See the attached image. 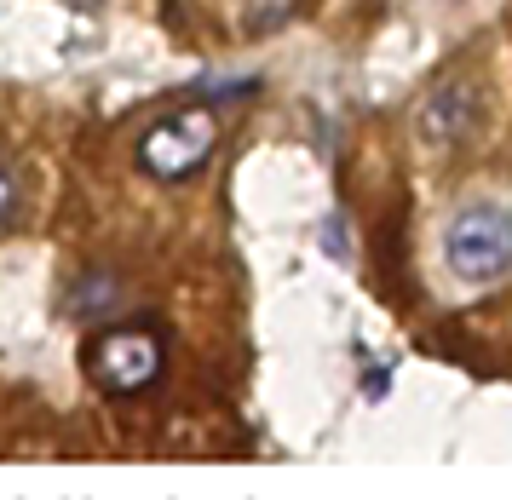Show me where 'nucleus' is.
Listing matches in <instances>:
<instances>
[{
    "label": "nucleus",
    "instance_id": "20e7f679",
    "mask_svg": "<svg viewBox=\"0 0 512 500\" xmlns=\"http://www.w3.org/2000/svg\"><path fill=\"white\" fill-rule=\"evenodd\" d=\"M420 121H426V138H432V144H461V138L472 133V92L466 87H438Z\"/></svg>",
    "mask_w": 512,
    "mask_h": 500
},
{
    "label": "nucleus",
    "instance_id": "f03ea898",
    "mask_svg": "<svg viewBox=\"0 0 512 500\" xmlns=\"http://www.w3.org/2000/svg\"><path fill=\"white\" fill-rule=\"evenodd\" d=\"M443 259L461 282H495L512 271V213L507 207L472 202L443 230Z\"/></svg>",
    "mask_w": 512,
    "mask_h": 500
},
{
    "label": "nucleus",
    "instance_id": "7ed1b4c3",
    "mask_svg": "<svg viewBox=\"0 0 512 500\" xmlns=\"http://www.w3.org/2000/svg\"><path fill=\"white\" fill-rule=\"evenodd\" d=\"M213 144H219V121H213V110L190 104V110L162 115V121L139 138V167L150 173V179L179 184V179H190V173L208 167Z\"/></svg>",
    "mask_w": 512,
    "mask_h": 500
},
{
    "label": "nucleus",
    "instance_id": "39448f33",
    "mask_svg": "<svg viewBox=\"0 0 512 500\" xmlns=\"http://www.w3.org/2000/svg\"><path fill=\"white\" fill-rule=\"evenodd\" d=\"M12 219H18V179L0 167V236L12 230Z\"/></svg>",
    "mask_w": 512,
    "mask_h": 500
},
{
    "label": "nucleus",
    "instance_id": "f257e3e1",
    "mask_svg": "<svg viewBox=\"0 0 512 500\" xmlns=\"http://www.w3.org/2000/svg\"><path fill=\"white\" fill-rule=\"evenodd\" d=\"M167 368V345L156 328H139V322H127V328H104L93 345H87V374H93L98 391H110V397H139L162 380Z\"/></svg>",
    "mask_w": 512,
    "mask_h": 500
}]
</instances>
